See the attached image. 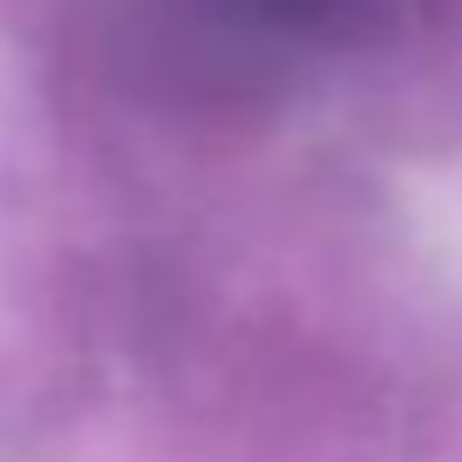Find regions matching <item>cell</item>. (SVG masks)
I'll return each instance as SVG.
<instances>
[{
  "label": "cell",
  "instance_id": "obj_1",
  "mask_svg": "<svg viewBox=\"0 0 462 462\" xmlns=\"http://www.w3.org/2000/svg\"><path fill=\"white\" fill-rule=\"evenodd\" d=\"M252 7H265V14H286V21H313V14H327V7H340V0H252Z\"/></svg>",
  "mask_w": 462,
  "mask_h": 462
}]
</instances>
